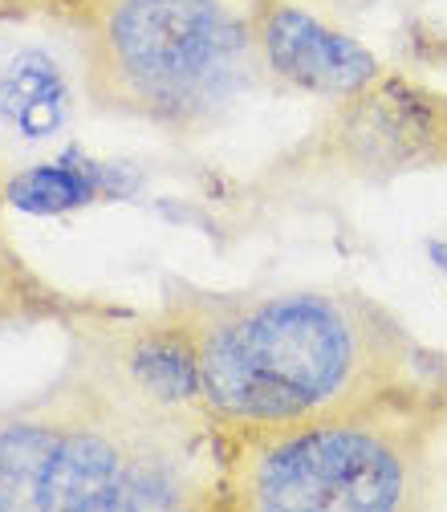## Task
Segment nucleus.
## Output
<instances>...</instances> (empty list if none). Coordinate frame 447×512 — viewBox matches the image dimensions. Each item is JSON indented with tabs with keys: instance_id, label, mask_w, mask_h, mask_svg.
<instances>
[{
	"instance_id": "obj_8",
	"label": "nucleus",
	"mask_w": 447,
	"mask_h": 512,
	"mask_svg": "<svg viewBox=\"0 0 447 512\" xmlns=\"http://www.w3.org/2000/svg\"><path fill=\"white\" fill-rule=\"evenodd\" d=\"M94 196V183L66 167V163H41V167H29L25 175L13 179V187L5 191V200H13L17 208L25 212H37V216H49V212H66V208H78Z\"/></svg>"
},
{
	"instance_id": "obj_2",
	"label": "nucleus",
	"mask_w": 447,
	"mask_h": 512,
	"mask_svg": "<svg viewBox=\"0 0 447 512\" xmlns=\"http://www.w3.org/2000/svg\"><path fill=\"white\" fill-rule=\"evenodd\" d=\"M216 435L330 415L443 378L399 317L358 289L179 293Z\"/></svg>"
},
{
	"instance_id": "obj_7",
	"label": "nucleus",
	"mask_w": 447,
	"mask_h": 512,
	"mask_svg": "<svg viewBox=\"0 0 447 512\" xmlns=\"http://www.w3.org/2000/svg\"><path fill=\"white\" fill-rule=\"evenodd\" d=\"M70 118V90L57 61L41 49H21L0 66V122L13 135L49 139Z\"/></svg>"
},
{
	"instance_id": "obj_6",
	"label": "nucleus",
	"mask_w": 447,
	"mask_h": 512,
	"mask_svg": "<svg viewBox=\"0 0 447 512\" xmlns=\"http://www.w3.org/2000/svg\"><path fill=\"white\" fill-rule=\"evenodd\" d=\"M252 41L265 78L313 94V98H350L382 78L378 57L326 25L297 0H257L252 5Z\"/></svg>"
},
{
	"instance_id": "obj_1",
	"label": "nucleus",
	"mask_w": 447,
	"mask_h": 512,
	"mask_svg": "<svg viewBox=\"0 0 447 512\" xmlns=\"http://www.w3.org/2000/svg\"><path fill=\"white\" fill-rule=\"evenodd\" d=\"M208 415L155 399L86 317L49 391L0 415V512L216 508Z\"/></svg>"
},
{
	"instance_id": "obj_3",
	"label": "nucleus",
	"mask_w": 447,
	"mask_h": 512,
	"mask_svg": "<svg viewBox=\"0 0 447 512\" xmlns=\"http://www.w3.org/2000/svg\"><path fill=\"white\" fill-rule=\"evenodd\" d=\"M447 382H419L330 415L216 435L224 512H411L439 492Z\"/></svg>"
},
{
	"instance_id": "obj_4",
	"label": "nucleus",
	"mask_w": 447,
	"mask_h": 512,
	"mask_svg": "<svg viewBox=\"0 0 447 512\" xmlns=\"http://www.w3.org/2000/svg\"><path fill=\"white\" fill-rule=\"evenodd\" d=\"M257 0H74L82 78L98 110L200 131L265 78Z\"/></svg>"
},
{
	"instance_id": "obj_5",
	"label": "nucleus",
	"mask_w": 447,
	"mask_h": 512,
	"mask_svg": "<svg viewBox=\"0 0 447 512\" xmlns=\"http://www.w3.org/2000/svg\"><path fill=\"white\" fill-rule=\"evenodd\" d=\"M346 102V98H342ZM322 155L346 171H403L447 163V98L411 82L378 78L326 122Z\"/></svg>"
},
{
	"instance_id": "obj_10",
	"label": "nucleus",
	"mask_w": 447,
	"mask_h": 512,
	"mask_svg": "<svg viewBox=\"0 0 447 512\" xmlns=\"http://www.w3.org/2000/svg\"><path fill=\"white\" fill-rule=\"evenodd\" d=\"M9 313H13V309H5V305H0V317H9Z\"/></svg>"
},
{
	"instance_id": "obj_9",
	"label": "nucleus",
	"mask_w": 447,
	"mask_h": 512,
	"mask_svg": "<svg viewBox=\"0 0 447 512\" xmlns=\"http://www.w3.org/2000/svg\"><path fill=\"white\" fill-rule=\"evenodd\" d=\"M431 252H435V265H439V273L447 277V244H435Z\"/></svg>"
}]
</instances>
